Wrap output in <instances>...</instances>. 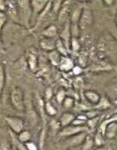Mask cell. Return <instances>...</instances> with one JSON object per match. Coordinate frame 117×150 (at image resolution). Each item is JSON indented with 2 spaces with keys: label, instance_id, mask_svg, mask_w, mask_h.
I'll list each match as a JSON object with an SVG mask.
<instances>
[{
  "label": "cell",
  "instance_id": "2e32d148",
  "mask_svg": "<svg viewBox=\"0 0 117 150\" xmlns=\"http://www.w3.org/2000/svg\"><path fill=\"white\" fill-rule=\"evenodd\" d=\"M49 57H50V60L52 61V63L54 65H58L60 60H59V55H58V53L55 52V51H52L50 54H49Z\"/></svg>",
  "mask_w": 117,
  "mask_h": 150
},
{
  "label": "cell",
  "instance_id": "4316f807",
  "mask_svg": "<svg viewBox=\"0 0 117 150\" xmlns=\"http://www.w3.org/2000/svg\"><path fill=\"white\" fill-rule=\"evenodd\" d=\"M102 142H103V141H102V135L100 134V132H98V133L97 134V135H96L95 143L100 147V146H102Z\"/></svg>",
  "mask_w": 117,
  "mask_h": 150
},
{
  "label": "cell",
  "instance_id": "e0dca14e",
  "mask_svg": "<svg viewBox=\"0 0 117 150\" xmlns=\"http://www.w3.org/2000/svg\"><path fill=\"white\" fill-rule=\"evenodd\" d=\"M45 110L47 113L50 116H54L56 114V110L53 105L50 104V102H47L45 104Z\"/></svg>",
  "mask_w": 117,
  "mask_h": 150
},
{
  "label": "cell",
  "instance_id": "ba28073f",
  "mask_svg": "<svg viewBox=\"0 0 117 150\" xmlns=\"http://www.w3.org/2000/svg\"><path fill=\"white\" fill-rule=\"evenodd\" d=\"M41 46L45 50L54 51V49L56 47V42L52 38H45L41 41Z\"/></svg>",
  "mask_w": 117,
  "mask_h": 150
},
{
  "label": "cell",
  "instance_id": "603a6c76",
  "mask_svg": "<svg viewBox=\"0 0 117 150\" xmlns=\"http://www.w3.org/2000/svg\"><path fill=\"white\" fill-rule=\"evenodd\" d=\"M66 91L63 90H59L58 91V93H57V96H56V98H57V101H58L59 104H62L63 103V101L65 100V98H66Z\"/></svg>",
  "mask_w": 117,
  "mask_h": 150
},
{
  "label": "cell",
  "instance_id": "7a4b0ae2",
  "mask_svg": "<svg viewBox=\"0 0 117 150\" xmlns=\"http://www.w3.org/2000/svg\"><path fill=\"white\" fill-rule=\"evenodd\" d=\"M5 121L15 133L20 134L23 131L24 123L21 118L16 117H5Z\"/></svg>",
  "mask_w": 117,
  "mask_h": 150
},
{
  "label": "cell",
  "instance_id": "83f0119b",
  "mask_svg": "<svg viewBox=\"0 0 117 150\" xmlns=\"http://www.w3.org/2000/svg\"><path fill=\"white\" fill-rule=\"evenodd\" d=\"M97 122H98V117H96L90 118V119L87 122V123L90 128H94V127L97 125Z\"/></svg>",
  "mask_w": 117,
  "mask_h": 150
},
{
  "label": "cell",
  "instance_id": "8992f818",
  "mask_svg": "<svg viewBox=\"0 0 117 150\" xmlns=\"http://www.w3.org/2000/svg\"><path fill=\"white\" fill-rule=\"evenodd\" d=\"M87 137L86 135V132L84 131V132H81V133H78L77 135H74L73 136H71L67 142L70 146H73V147H76V146H79L81 144H83L85 141Z\"/></svg>",
  "mask_w": 117,
  "mask_h": 150
},
{
  "label": "cell",
  "instance_id": "7c38bea8",
  "mask_svg": "<svg viewBox=\"0 0 117 150\" xmlns=\"http://www.w3.org/2000/svg\"><path fill=\"white\" fill-rule=\"evenodd\" d=\"M57 30L54 25H50L42 31V35L46 38H53L56 35Z\"/></svg>",
  "mask_w": 117,
  "mask_h": 150
},
{
  "label": "cell",
  "instance_id": "f1b7e54d",
  "mask_svg": "<svg viewBox=\"0 0 117 150\" xmlns=\"http://www.w3.org/2000/svg\"><path fill=\"white\" fill-rule=\"evenodd\" d=\"M26 147L28 150H38L37 146L34 142H26Z\"/></svg>",
  "mask_w": 117,
  "mask_h": 150
},
{
  "label": "cell",
  "instance_id": "8d00e7d4",
  "mask_svg": "<svg viewBox=\"0 0 117 150\" xmlns=\"http://www.w3.org/2000/svg\"><path fill=\"white\" fill-rule=\"evenodd\" d=\"M116 23H117V19H116Z\"/></svg>",
  "mask_w": 117,
  "mask_h": 150
},
{
  "label": "cell",
  "instance_id": "cb8c5ba5",
  "mask_svg": "<svg viewBox=\"0 0 117 150\" xmlns=\"http://www.w3.org/2000/svg\"><path fill=\"white\" fill-rule=\"evenodd\" d=\"M56 47H58V50L59 53L63 54L64 55H66V46H65V44H64L60 40H58V42H56Z\"/></svg>",
  "mask_w": 117,
  "mask_h": 150
},
{
  "label": "cell",
  "instance_id": "f546056e",
  "mask_svg": "<svg viewBox=\"0 0 117 150\" xmlns=\"http://www.w3.org/2000/svg\"><path fill=\"white\" fill-rule=\"evenodd\" d=\"M62 3H63L62 1H55V2H53V4H54V12H57L58 11V8L60 7V4Z\"/></svg>",
  "mask_w": 117,
  "mask_h": 150
},
{
  "label": "cell",
  "instance_id": "d4e9b609",
  "mask_svg": "<svg viewBox=\"0 0 117 150\" xmlns=\"http://www.w3.org/2000/svg\"><path fill=\"white\" fill-rule=\"evenodd\" d=\"M73 103H74V100H73L72 98H66L65 100L63 101V105L65 108H71L73 105Z\"/></svg>",
  "mask_w": 117,
  "mask_h": 150
},
{
  "label": "cell",
  "instance_id": "d590c367",
  "mask_svg": "<svg viewBox=\"0 0 117 150\" xmlns=\"http://www.w3.org/2000/svg\"><path fill=\"white\" fill-rule=\"evenodd\" d=\"M116 140H117V135H116Z\"/></svg>",
  "mask_w": 117,
  "mask_h": 150
},
{
  "label": "cell",
  "instance_id": "8fae6325",
  "mask_svg": "<svg viewBox=\"0 0 117 150\" xmlns=\"http://www.w3.org/2000/svg\"><path fill=\"white\" fill-rule=\"evenodd\" d=\"M85 98L92 104H98L101 99L100 96L96 91H85Z\"/></svg>",
  "mask_w": 117,
  "mask_h": 150
},
{
  "label": "cell",
  "instance_id": "5b68a950",
  "mask_svg": "<svg viewBox=\"0 0 117 150\" xmlns=\"http://www.w3.org/2000/svg\"><path fill=\"white\" fill-rule=\"evenodd\" d=\"M86 129H87L85 126H75V125L69 126L68 125L61 130V132L59 133V135H61V136H73V135H77L78 133L84 132Z\"/></svg>",
  "mask_w": 117,
  "mask_h": 150
},
{
  "label": "cell",
  "instance_id": "e575fe53",
  "mask_svg": "<svg viewBox=\"0 0 117 150\" xmlns=\"http://www.w3.org/2000/svg\"><path fill=\"white\" fill-rule=\"evenodd\" d=\"M95 150H106V149H105V148H104V147H102V146H100V147H98L97 149H96Z\"/></svg>",
  "mask_w": 117,
  "mask_h": 150
},
{
  "label": "cell",
  "instance_id": "d6a6232c",
  "mask_svg": "<svg viewBox=\"0 0 117 150\" xmlns=\"http://www.w3.org/2000/svg\"><path fill=\"white\" fill-rule=\"evenodd\" d=\"M1 16V28H3L4 26V23H5V20H6V17H5V15L4 13H1L0 14Z\"/></svg>",
  "mask_w": 117,
  "mask_h": 150
},
{
  "label": "cell",
  "instance_id": "3957f363",
  "mask_svg": "<svg viewBox=\"0 0 117 150\" xmlns=\"http://www.w3.org/2000/svg\"><path fill=\"white\" fill-rule=\"evenodd\" d=\"M93 21V16L91 11L89 8H84L82 11V15L79 19V26L81 30H85L89 27Z\"/></svg>",
  "mask_w": 117,
  "mask_h": 150
},
{
  "label": "cell",
  "instance_id": "74e56055",
  "mask_svg": "<svg viewBox=\"0 0 117 150\" xmlns=\"http://www.w3.org/2000/svg\"><path fill=\"white\" fill-rule=\"evenodd\" d=\"M116 104H117V101H116Z\"/></svg>",
  "mask_w": 117,
  "mask_h": 150
},
{
  "label": "cell",
  "instance_id": "d6986e66",
  "mask_svg": "<svg viewBox=\"0 0 117 150\" xmlns=\"http://www.w3.org/2000/svg\"><path fill=\"white\" fill-rule=\"evenodd\" d=\"M29 64L30 69H32V70H35V69L36 65H37V62H36V57H35L33 54H29Z\"/></svg>",
  "mask_w": 117,
  "mask_h": 150
},
{
  "label": "cell",
  "instance_id": "9c48e42d",
  "mask_svg": "<svg viewBox=\"0 0 117 150\" xmlns=\"http://www.w3.org/2000/svg\"><path fill=\"white\" fill-rule=\"evenodd\" d=\"M75 120V117L72 113H64L61 117H60V123L63 127H66L68 126L71 122H73Z\"/></svg>",
  "mask_w": 117,
  "mask_h": 150
},
{
  "label": "cell",
  "instance_id": "44dd1931",
  "mask_svg": "<svg viewBox=\"0 0 117 150\" xmlns=\"http://www.w3.org/2000/svg\"><path fill=\"white\" fill-rule=\"evenodd\" d=\"M82 11H83V10H79L78 8V9H76L74 11H73V16H72V21L73 22H79V19H80V16L82 15Z\"/></svg>",
  "mask_w": 117,
  "mask_h": 150
},
{
  "label": "cell",
  "instance_id": "1f68e13d",
  "mask_svg": "<svg viewBox=\"0 0 117 150\" xmlns=\"http://www.w3.org/2000/svg\"><path fill=\"white\" fill-rule=\"evenodd\" d=\"M52 95H53V91H52V90H51L50 88L47 89V91H46V96H47V99H49V98L52 97Z\"/></svg>",
  "mask_w": 117,
  "mask_h": 150
},
{
  "label": "cell",
  "instance_id": "5bb4252c",
  "mask_svg": "<svg viewBox=\"0 0 117 150\" xmlns=\"http://www.w3.org/2000/svg\"><path fill=\"white\" fill-rule=\"evenodd\" d=\"M30 139H31V133L28 130H23L18 135V140L22 142H29Z\"/></svg>",
  "mask_w": 117,
  "mask_h": 150
},
{
  "label": "cell",
  "instance_id": "484cf974",
  "mask_svg": "<svg viewBox=\"0 0 117 150\" xmlns=\"http://www.w3.org/2000/svg\"><path fill=\"white\" fill-rule=\"evenodd\" d=\"M4 84V68L1 67V69H0V88H1V91L3 90Z\"/></svg>",
  "mask_w": 117,
  "mask_h": 150
},
{
  "label": "cell",
  "instance_id": "277c9868",
  "mask_svg": "<svg viewBox=\"0 0 117 150\" xmlns=\"http://www.w3.org/2000/svg\"><path fill=\"white\" fill-rule=\"evenodd\" d=\"M17 4L20 5V17L21 20L26 21L29 23L31 16V8L29 7V1H17Z\"/></svg>",
  "mask_w": 117,
  "mask_h": 150
},
{
  "label": "cell",
  "instance_id": "f35d334b",
  "mask_svg": "<svg viewBox=\"0 0 117 150\" xmlns=\"http://www.w3.org/2000/svg\"><path fill=\"white\" fill-rule=\"evenodd\" d=\"M10 150H11V149H10ZM11 150H13V149H11Z\"/></svg>",
  "mask_w": 117,
  "mask_h": 150
},
{
  "label": "cell",
  "instance_id": "4fadbf2b",
  "mask_svg": "<svg viewBox=\"0 0 117 150\" xmlns=\"http://www.w3.org/2000/svg\"><path fill=\"white\" fill-rule=\"evenodd\" d=\"M69 36H70V30H69V25L67 24L66 27H65L64 30L62 31L61 37L64 40V44L66 48H69Z\"/></svg>",
  "mask_w": 117,
  "mask_h": 150
},
{
  "label": "cell",
  "instance_id": "7402d4cb",
  "mask_svg": "<svg viewBox=\"0 0 117 150\" xmlns=\"http://www.w3.org/2000/svg\"><path fill=\"white\" fill-rule=\"evenodd\" d=\"M11 135H12V134H11ZM12 136H13V135H12ZM12 139H13V141H14V143L16 144V147L17 148V150H28L26 145L24 146V145L23 144V142H20V141L18 140V138L16 139L15 136H13Z\"/></svg>",
  "mask_w": 117,
  "mask_h": 150
},
{
  "label": "cell",
  "instance_id": "ffe728a7",
  "mask_svg": "<svg viewBox=\"0 0 117 150\" xmlns=\"http://www.w3.org/2000/svg\"><path fill=\"white\" fill-rule=\"evenodd\" d=\"M109 106H110V103L109 102V100L106 99L105 98H103L102 99H100L98 105H97V109H106Z\"/></svg>",
  "mask_w": 117,
  "mask_h": 150
},
{
  "label": "cell",
  "instance_id": "9a60e30c",
  "mask_svg": "<svg viewBox=\"0 0 117 150\" xmlns=\"http://www.w3.org/2000/svg\"><path fill=\"white\" fill-rule=\"evenodd\" d=\"M67 13H68V8H67V6H63L62 9L60 10L59 13H58V20L60 23H65L66 18V16H67Z\"/></svg>",
  "mask_w": 117,
  "mask_h": 150
},
{
  "label": "cell",
  "instance_id": "ac0fdd59",
  "mask_svg": "<svg viewBox=\"0 0 117 150\" xmlns=\"http://www.w3.org/2000/svg\"><path fill=\"white\" fill-rule=\"evenodd\" d=\"M94 145V142L93 140L90 138V136H87L85 142H84V147H83V150H90Z\"/></svg>",
  "mask_w": 117,
  "mask_h": 150
},
{
  "label": "cell",
  "instance_id": "836d02e7",
  "mask_svg": "<svg viewBox=\"0 0 117 150\" xmlns=\"http://www.w3.org/2000/svg\"><path fill=\"white\" fill-rule=\"evenodd\" d=\"M0 4H1V11L4 10V9H5V6H4V5H3V4H4V1H0Z\"/></svg>",
  "mask_w": 117,
  "mask_h": 150
},
{
  "label": "cell",
  "instance_id": "52a82bcc",
  "mask_svg": "<svg viewBox=\"0 0 117 150\" xmlns=\"http://www.w3.org/2000/svg\"><path fill=\"white\" fill-rule=\"evenodd\" d=\"M47 4H48L47 1H34V0L31 1L30 4H31V8L33 10L34 15H38L39 16L41 15V13L45 10Z\"/></svg>",
  "mask_w": 117,
  "mask_h": 150
},
{
  "label": "cell",
  "instance_id": "30bf717a",
  "mask_svg": "<svg viewBox=\"0 0 117 150\" xmlns=\"http://www.w3.org/2000/svg\"><path fill=\"white\" fill-rule=\"evenodd\" d=\"M28 118H29L30 125H32L33 127L35 126L38 123L39 121V116L37 114V112L33 110V109H29L28 110Z\"/></svg>",
  "mask_w": 117,
  "mask_h": 150
},
{
  "label": "cell",
  "instance_id": "6da1fadb",
  "mask_svg": "<svg viewBox=\"0 0 117 150\" xmlns=\"http://www.w3.org/2000/svg\"><path fill=\"white\" fill-rule=\"evenodd\" d=\"M11 104L16 110L20 111L24 110L23 92L20 87L15 86L12 88L11 92Z\"/></svg>",
  "mask_w": 117,
  "mask_h": 150
},
{
  "label": "cell",
  "instance_id": "4dcf8cb0",
  "mask_svg": "<svg viewBox=\"0 0 117 150\" xmlns=\"http://www.w3.org/2000/svg\"><path fill=\"white\" fill-rule=\"evenodd\" d=\"M72 44H73V47L74 50H78L79 48V45L78 44V42H77V41L75 39H73L72 41Z\"/></svg>",
  "mask_w": 117,
  "mask_h": 150
}]
</instances>
